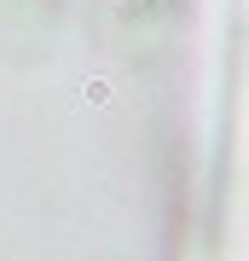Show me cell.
<instances>
[{"mask_svg":"<svg viewBox=\"0 0 249 261\" xmlns=\"http://www.w3.org/2000/svg\"><path fill=\"white\" fill-rule=\"evenodd\" d=\"M81 93H87V105H110V82H87Z\"/></svg>","mask_w":249,"mask_h":261,"instance_id":"cell-1","label":"cell"}]
</instances>
